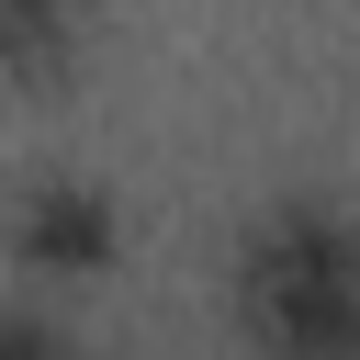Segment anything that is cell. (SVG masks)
I'll return each mask as SVG.
<instances>
[{
    "mask_svg": "<svg viewBox=\"0 0 360 360\" xmlns=\"http://www.w3.org/2000/svg\"><path fill=\"white\" fill-rule=\"evenodd\" d=\"M248 326L281 349V360H338L360 349V236L338 214H270L248 236Z\"/></svg>",
    "mask_w": 360,
    "mask_h": 360,
    "instance_id": "1",
    "label": "cell"
},
{
    "mask_svg": "<svg viewBox=\"0 0 360 360\" xmlns=\"http://www.w3.org/2000/svg\"><path fill=\"white\" fill-rule=\"evenodd\" d=\"M22 259H34V270H101V259H112V214H101L79 180H56V191L22 202Z\"/></svg>",
    "mask_w": 360,
    "mask_h": 360,
    "instance_id": "2",
    "label": "cell"
},
{
    "mask_svg": "<svg viewBox=\"0 0 360 360\" xmlns=\"http://www.w3.org/2000/svg\"><path fill=\"white\" fill-rule=\"evenodd\" d=\"M68 56H79V0H0V68L11 79L56 90Z\"/></svg>",
    "mask_w": 360,
    "mask_h": 360,
    "instance_id": "3",
    "label": "cell"
},
{
    "mask_svg": "<svg viewBox=\"0 0 360 360\" xmlns=\"http://www.w3.org/2000/svg\"><path fill=\"white\" fill-rule=\"evenodd\" d=\"M0 360H68L45 326H22V315H0Z\"/></svg>",
    "mask_w": 360,
    "mask_h": 360,
    "instance_id": "4",
    "label": "cell"
},
{
    "mask_svg": "<svg viewBox=\"0 0 360 360\" xmlns=\"http://www.w3.org/2000/svg\"><path fill=\"white\" fill-rule=\"evenodd\" d=\"M338 360H360V349H338Z\"/></svg>",
    "mask_w": 360,
    "mask_h": 360,
    "instance_id": "5",
    "label": "cell"
}]
</instances>
